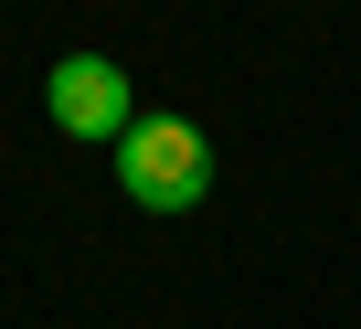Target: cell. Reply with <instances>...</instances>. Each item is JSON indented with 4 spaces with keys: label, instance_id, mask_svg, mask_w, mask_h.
I'll return each instance as SVG.
<instances>
[{
    "label": "cell",
    "instance_id": "obj_1",
    "mask_svg": "<svg viewBox=\"0 0 361 329\" xmlns=\"http://www.w3.org/2000/svg\"><path fill=\"white\" fill-rule=\"evenodd\" d=\"M117 192H128L138 213H192V202L213 192V138H202L192 117H138V128L117 138Z\"/></svg>",
    "mask_w": 361,
    "mask_h": 329
},
{
    "label": "cell",
    "instance_id": "obj_2",
    "mask_svg": "<svg viewBox=\"0 0 361 329\" xmlns=\"http://www.w3.org/2000/svg\"><path fill=\"white\" fill-rule=\"evenodd\" d=\"M43 106H54L64 138H106V149L138 128V85H128L106 54H64V64L43 75Z\"/></svg>",
    "mask_w": 361,
    "mask_h": 329
}]
</instances>
